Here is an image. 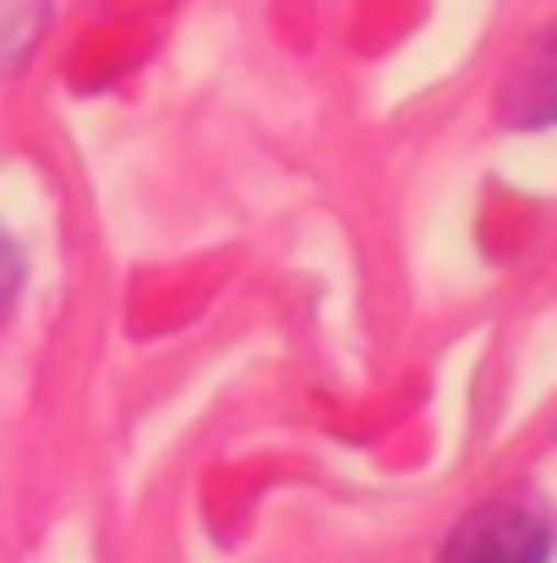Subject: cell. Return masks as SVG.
Returning a JSON list of instances; mask_svg holds the SVG:
<instances>
[{"instance_id": "cell-2", "label": "cell", "mask_w": 557, "mask_h": 563, "mask_svg": "<svg viewBox=\"0 0 557 563\" xmlns=\"http://www.w3.org/2000/svg\"><path fill=\"white\" fill-rule=\"evenodd\" d=\"M49 0H0V71H16L44 38Z\"/></svg>"}, {"instance_id": "cell-3", "label": "cell", "mask_w": 557, "mask_h": 563, "mask_svg": "<svg viewBox=\"0 0 557 563\" xmlns=\"http://www.w3.org/2000/svg\"><path fill=\"white\" fill-rule=\"evenodd\" d=\"M16 285H22V263H16V252H11V246L0 241V301H5V296H11Z\"/></svg>"}, {"instance_id": "cell-1", "label": "cell", "mask_w": 557, "mask_h": 563, "mask_svg": "<svg viewBox=\"0 0 557 563\" xmlns=\"http://www.w3.org/2000/svg\"><path fill=\"white\" fill-rule=\"evenodd\" d=\"M547 515L525 498H492L481 509H470L448 548L443 563H547Z\"/></svg>"}]
</instances>
